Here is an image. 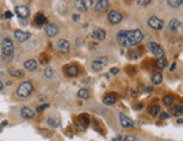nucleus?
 <instances>
[{
    "mask_svg": "<svg viewBox=\"0 0 183 141\" xmlns=\"http://www.w3.org/2000/svg\"><path fill=\"white\" fill-rule=\"evenodd\" d=\"M119 44L123 47H130L133 45L139 44L144 40V34L139 30H120L117 35Z\"/></svg>",
    "mask_w": 183,
    "mask_h": 141,
    "instance_id": "obj_1",
    "label": "nucleus"
},
{
    "mask_svg": "<svg viewBox=\"0 0 183 141\" xmlns=\"http://www.w3.org/2000/svg\"><path fill=\"white\" fill-rule=\"evenodd\" d=\"M14 43L11 41V38L5 37L1 41V57L6 62H9L13 60L14 57Z\"/></svg>",
    "mask_w": 183,
    "mask_h": 141,
    "instance_id": "obj_2",
    "label": "nucleus"
},
{
    "mask_svg": "<svg viewBox=\"0 0 183 141\" xmlns=\"http://www.w3.org/2000/svg\"><path fill=\"white\" fill-rule=\"evenodd\" d=\"M34 91V86L31 81H23L22 84H19L18 88H17V95L22 98H26L28 97Z\"/></svg>",
    "mask_w": 183,
    "mask_h": 141,
    "instance_id": "obj_3",
    "label": "nucleus"
},
{
    "mask_svg": "<svg viewBox=\"0 0 183 141\" xmlns=\"http://www.w3.org/2000/svg\"><path fill=\"white\" fill-rule=\"evenodd\" d=\"M108 57H98L92 62V68L94 71H101L108 64Z\"/></svg>",
    "mask_w": 183,
    "mask_h": 141,
    "instance_id": "obj_4",
    "label": "nucleus"
},
{
    "mask_svg": "<svg viewBox=\"0 0 183 141\" xmlns=\"http://www.w3.org/2000/svg\"><path fill=\"white\" fill-rule=\"evenodd\" d=\"M148 25L156 30H161L164 27V22L162 21L161 18L156 17V16H152L149 19H148Z\"/></svg>",
    "mask_w": 183,
    "mask_h": 141,
    "instance_id": "obj_5",
    "label": "nucleus"
},
{
    "mask_svg": "<svg viewBox=\"0 0 183 141\" xmlns=\"http://www.w3.org/2000/svg\"><path fill=\"white\" fill-rule=\"evenodd\" d=\"M148 49H149V51L153 53L154 55L158 57V58H163L164 50L157 43H155V42H148Z\"/></svg>",
    "mask_w": 183,
    "mask_h": 141,
    "instance_id": "obj_6",
    "label": "nucleus"
},
{
    "mask_svg": "<svg viewBox=\"0 0 183 141\" xmlns=\"http://www.w3.org/2000/svg\"><path fill=\"white\" fill-rule=\"evenodd\" d=\"M14 35H15V38L19 42V43H24V42H26V41H28L29 38H31V33H27V32H24V30H17L14 32Z\"/></svg>",
    "mask_w": 183,
    "mask_h": 141,
    "instance_id": "obj_7",
    "label": "nucleus"
},
{
    "mask_svg": "<svg viewBox=\"0 0 183 141\" xmlns=\"http://www.w3.org/2000/svg\"><path fill=\"white\" fill-rule=\"evenodd\" d=\"M93 2L94 1H92V0H78V1H76L75 6L78 9V11H83L84 13L93 5Z\"/></svg>",
    "mask_w": 183,
    "mask_h": 141,
    "instance_id": "obj_8",
    "label": "nucleus"
},
{
    "mask_svg": "<svg viewBox=\"0 0 183 141\" xmlns=\"http://www.w3.org/2000/svg\"><path fill=\"white\" fill-rule=\"evenodd\" d=\"M108 18H109L111 24H119L122 21L123 16H122V14H120L117 10H111L109 13V15H108Z\"/></svg>",
    "mask_w": 183,
    "mask_h": 141,
    "instance_id": "obj_9",
    "label": "nucleus"
},
{
    "mask_svg": "<svg viewBox=\"0 0 183 141\" xmlns=\"http://www.w3.org/2000/svg\"><path fill=\"white\" fill-rule=\"evenodd\" d=\"M119 120H120V124L123 128H133L135 126V122L132 121L130 118H128L123 113L119 114Z\"/></svg>",
    "mask_w": 183,
    "mask_h": 141,
    "instance_id": "obj_10",
    "label": "nucleus"
},
{
    "mask_svg": "<svg viewBox=\"0 0 183 141\" xmlns=\"http://www.w3.org/2000/svg\"><path fill=\"white\" fill-rule=\"evenodd\" d=\"M15 13H16V15L18 16L21 19H25V18L28 17L29 9L26 6H17V7L15 8Z\"/></svg>",
    "mask_w": 183,
    "mask_h": 141,
    "instance_id": "obj_11",
    "label": "nucleus"
},
{
    "mask_svg": "<svg viewBox=\"0 0 183 141\" xmlns=\"http://www.w3.org/2000/svg\"><path fill=\"white\" fill-rule=\"evenodd\" d=\"M57 49L59 52L61 53H68L70 51V44L66 40H60L57 43Z\"/></svg>",
    "mask_w": 183,
    "mask_h": 141,
    "instance_id": "obj_12",
    "label": "nucleus"
},
{
    "mask_svg": "<svg viewBox=\"0 0 183 141\" xmlns=\"http://www.w3.org/2000/svg\"><path fill=\"white\" fill-rule=\"evenodd\" d=\"M45 33H46V35L49 37H54L57 34H58L59 32V28L57 25H54V24H48L46 26H45Z\"/></svg>",
    "mask_w": 183,
    "mask_h": 141,
    "instance_id": "obj_13",
    "label": "nucleus"
},
{
    "mask_svg": "<svg viewBox=\"0 0 183 141\" xmlns=\"http://www.w3.org/2000/svg\"><path fill=\"white\" fill-rule=\"evenodd\" d=\"M21 115L24 119H33L35 116V112L33 111L28 106H24L21 110Z\"/></svg>",
    "mask_w": 183,
    "mask_h": 141,
    "instance_id": "obj_14",
    "label": "nucleus"
},
{
    "mask_svg": "<svg viewBox=\"0 0 183 141\" xmlns=\"http://www.w3.org/2000/svg\"><path fill=\"white\" fill-rule=\"evenodd\" d=\"M109 7V1L108 0H98L96 1L95 5V11L96 13H103Z\"/></svg>",
    "mask_w": 183,
    "mask_h": 141,
    "instance_id": "obj_15",
    "label": "nucleus"
},
{
    "mask_svg": "<svg viewBox=\"0 0 183 141\" xmlns=\"http://www.w3.org/2000/svg\"><path fill=\"white\" fill-rule=\"evenodd\" d=\"M65 74L69 77H75L79 74V69L75 64H70V66H66L65 67Z\"/></svg>",
    "mask_w": 183,
    "mask_h": 141,
    "instance_id": "obj_16",
    "label": "nucleus"
},
{
    "mask_svg": "<svg viewBox=\"0 0 183 141\" xmlns=\"http://www.w3.org/2000/svg\"><path fill=\"white\" fill-rule=\"evenodd\" d=\"M92 37L96 41H103V40L106 38V33L102 28H97L92 33Z\"/></svg>",
    "mask_w": 183,
    "mask_h": 141,
    "instance_id": "obj_17",
    "label": "nucleus"
},
{
    "mask_svg": "<svg viewBox=\"0 0 183 141\" xmlns=\"http://www.w3.org/2000/svg\"><path fill=\"white\" fill-rule=\"evenodd\" d=\"M181 28V22L179 21V19H171V22L169 23V30L171 32H173V33H176V32H179Z\"/></svg>",
    "mask_w": 183,
    "mask_h": 141,
    "instance_id": "obj_18",
    "label": "nucleus"
},
{
    "mask_svg": "<svg viewBox=\"0 0 183 141\" xmlns=\"http://www.w3.org/2000/svg\"><path fill=\"white\" fill-rule=\"evenodd\" d=\"M24 68L28 71H34L37 69V62L34 59H29L24 62Z\"/></svg>",
    "mask_w": 183,
    "mask_h": 141,
    "instance_id": "obj_19",
    "label": "nucleus"
},
{
    "mask_svg": "<svg viewBox=\"0 0 183 141\" xmlns=\"http://www.w3.org/2000/svg\"><path fill=\"white\" fill-rule=\"evenodd\" d=\"M117 102V95L115 94H108L106 96L103 98V103L108 106H111Z\"/></svg>",
    "mask_w": 183,
    "mask_h": 141,
    "instance_id": "obj_20",
    "label": "nucleus"
},
{
    "mask_svg": "<svg viewBox=\"0 0 183 141\" xmlns=\"http://www.w3.org/2000/svg\"><path fill=\"white\" fill-rule=\"evenodd\" d=\"M8 74H10L11 77H15V78H22L24 77V72L19 69H16V68H9L8 69Z\"/></svg>",
    "mask_w": 183,
    "mask_h": 141,
    "instance_id": "obj_21",
    "label": "nucleus"
},
{
    "mask_svg": "<svg viewBox=\"0 0 183 141\" xmlns=\"http://www.w3.org/2000/svg\"><path fill=\"white\" fill-rule=\"evenodd\" d=\"M46 21H48L46 17H45L42 13H38V14H36L35 17H34V22H35L36 25H43V24L46 23Z\"/></svg>",
    "mask_w": 183,
    "mask_h": 141,
    "instance_id": "obj_22",
    "label": "nucleus"
},
{
    "mask_svg": "<svg viewBox=\"0 0 183 141\" xmlns=\"http://www.w3.org/2000/svg\"><path fill=\"white\" fill-rule=\"evenodd\" d=\"M162 81H163V74L161 72H155L152 77V82L156 86H158L162 84Z\"/></svg>",
    "mask_w": 183,
    "mask_h": 141,
    "instance_id": "obj_23",
    "label": "nucleus"
},
{
    "mask_svg": "<svg viewBox=\"0 0 183 141\" xmlns=\"http://www.w3.org/2000/svg\"><path fill=\"white\" fill-rule=\"evenodd\" d=\"M77 96L79 97V98H81V99H87V98H89L90 94H89V90L87 88H81L78 90Z\"/></svg>",
    "mask_w": 183,
    "mask_h": 141,
    "instance_id": "obj_24",
    "label": "nucleus"
},
{
    "mask_svg": "<svg viewBox=\"0 0 183 141\" xmlns=\"http://www.w3.org/2000/svg\"><path fill=\"white\" fill-rule=\"evenodd\" d=\"M78 122L83 124V126H86L89 124V115L86 114V113H84V114H80L79 116H78Z\"/></svg>",
    "mask_w": 183,
    "mask_h": 141,
    "instance_id": "obj_25",
    "label": "nucleus"
},
{
    "mask_svg": "<svg viewBox=\"0 0 183 141\" xmlns=\"http://www.w3.org/2000/svg\"><path fill=\"white\" fill-rule=\"evenodd\" d=\"M161 111V107H160V105H152V106H149V108H148V112H149V114L152 115V116H156L158 113Z\"/></svg>",
    "mask_w": 183,
    "mask_h": 141,
    "instance_id": "obj_26",
    "label": "nucleus"
},
{
    "mask_svg": "<svg viewBox=\"0 0 183 141\" xmlns=\"http://www.w3.org/2000/svg\"><path fill=\"white\" fill-rule=\"evenodd\" d=\"M183 112V107L182 105H176L174 107L171 108V114L174 115V116H177V115H181Z\"/></svg>",
    "mask_w": 183,
    "mask_h": 141,
    "instance_id": "obj_27",
    "label": "nucleus"
},
{
    "mask_svg": "<svg viewBox=\"0 0 183 141\" xmlns=\"http://www.w3.org/2000/svg\"><path fill=\"white\" fill-rule=\"evenodd\" d=\"M155 66L157 68H160V69H163V68H165L167 66V61H166L165 58H160V59L156 61Z\"/></svg>",
    "mask_w": 183,
    "mask_h": 141,
    "instance_id": "obj_28",
    "label": "nucleus"
},
{
    "mask_svg": "<svg viewBox=\"0 0 183 141\" xmlns=\"http://www.w3.org/2000/svg\"><path fill=\"white\" fill-rule=\"evenodd\" d=\"M173 102H174V97L172 96V95H166V96H164V98H163V104L165 105V106L172 105Z\"/></svg>",
    "mask_w": 183,
    "mask_h": 141,
    "instance_id": "obj_29",
    "label": "nucleus"
},
{
    "mask_svg": "<svg viewBox=\"0 0 183 141\" xmlns=\"http://www.w3.org/2000/svg\"><path fill=\"white\" fill-rule=\"evenodd\" d=\"M182 2H183L182 0H169L167 1V5L173 8H177L182 5Z\"/></svg>",
    "mask_w": 183,
    "mask_h": 141,
    "instance_id": "obj_30",
    "label": "nucleus"
},
{
    "mask_svg": "<svg viewBox=\"0 0 183 141\" xmlns=\"http://www.w3.org/2000/svg\"><path fill=\"white\" fill-rule=\"evenodd\" d=\"M49 60H50V58L48 57V54H46V53H42V54H41V57H40V61H41V63H42V64H48V63H49Z\"/></svg>",
    "mask_w": 183,
    "mask_h": 141,
    "instance_id": "obj_31",
    "label": "nucleus"
},
{
    "mask_svg": "<svg viewBox=\"0 0 183 141\" xmlns=\"http://www.w3.org/2000/svg\"><path fill=\"white\" fill-rule=\"evenodd\" d=\"M48 123H49L51 126H53V128H57L59 124V121H58V119H56V118H49Z\"/></svg>",
    "mask_w": 183,
    "mask_h": 141,
    "instance_id": "obj_32",
    "label": "nucleus"
},
{
    "mask_svg": "<svg viewBox=\"0 0 183 141\" xmlns=\"http://www.w3.org/2000/svg\"><path fill=\"white\" fill-rule=\"evenodd\" d=\"M53 74H54V71H53V69L52 68H46L45 69V71H44V76L46 77V78H51L53 77Z\"/></svg>",
    "mask_w": 183,
    "mask_h": 141,
    "instance_id": "obj_33",
    "label": "nucleus"
},
{
    "mask_svg": "<svg viewBox=\"0 0 183 141\" xmlns=\"http://www.w3.org/2000/svg\"><path fill=\"white\" fill-rule=\"evenodd\" d=\"M121 141H139V140L136 137H133V135H127L125 138L121 139Z\"/></svg>",
    "mask_w": 183,
    "mask_h": 141,
    "instance_id": "obj_34",
    "label": "nucleus"
},
{
    "mask_svg": "<svg viewBox=\"0 0 183 141\" xmlns=\"http://www.w3.org/2000/svg\"><path fill=\"white\" fill-rule=\"evenodd\" d=\"M150 2H152L150 0H138V1H137L138 5H142V6H147V5H149Z\"/></svg>",
    "mask_w": 183,
    "mask_h": 141,
    "instance_id": "obj_35",
    "label": "nucleus"
},
{
    "mask_svg": "<svg viewBox=\"0 0 183 141\" xmlns=\"http://www.w3.org/2000/svg\"><path fill=\"white\" fill-rule=\"evenodd\" d=\"M127 72L129 74H133L135 72H136V69L132 67V66H129V67L127 68Z\"/></svg>",
    "mask_w": 183,
    "mask_h": 141,
    "instance_id": "obj_36",
    "label": "nucleus"
},
{
    "mask_svg": "<svg viewBox=\"0 0 183 141\" xmlns=\"http://www.w3.org/2000/svg\"><path fill=\"white\" fill-rule=\"evenodd\" d=\"M49 107V104H43V105H41V106H38L36 108V111L37 112H42L43 110H45V108H48Z\"/></svg>",
    "mask_w": 183,
    "mask_h": 141,
    "instance_id": "obj_37",
    "label": "nucleus"
},
{
    "mask_svg": "<svg viewBox=\"0 0 183 141\" xmlns=\"http://www.w3.org/2000/svg\"><path fill=\"white\" fill-rule=\"evenodd\" d=\"M160 118H161L162 120H169V115L167 114V113H161V115H160Z\"/></svg>",
    "mask_w": 183,
    "mask_h": 141,
    "instance_id": "obj_38",
    "label": "nucleus"
},
{
    "mask_svg": "<svg viewBox=\"0 0 183 141\" xmlns=\"http://www.w3.org/2000/svg\"><path fill=\"white\" fill-rule=\"evenodd\" d=\"M110 72H111V74H117V72H119V69H117V68H112Z\"/></svg>",
    "mask_w": 183,
    "mask_h": 141,
    "instance_id": "obj_39",
    "label": "nucleus"
},
{
    "mask_svg": "<svg viewBox=\"0 0 183 141\" xmlns=\"http://www.w3.org/2000/svg\"><path fill=\"white\" fill-rule=\"evenodd\" d=\"M5 17H6V18H11V17H13V14H11L10 11H6V14H5Z\"/></svg>",
    "mask_w": 183,
    "mask_h": 141,
    "instance_id": "obj_40",
    "label": "nucleus"
},
{
    "mask_svg": "<svg viewBox=\"0 0 183 141\" xmlns=\"http://www.w3.org/2000/svg\"><path fill=\"white\" fill-rule=\"evenodd\" d=\"M37 98H38L40 101H44V99H45V96H44V95H41V94H40V95L37 96Z\"/></svg>",
    "mask_w": 183,
    "mask_h": 141,
    "instance_id": "obj_41",
    "label": "nucleus"
},
{
    "mask_svg": "<svg viewBox=\"0 0 183 141\" xmlns=\"http://www.w3.org/2000/svg\"><path fill=\"white\" fill-rule=\"evenodd\" d=\"M73 21H78V19H79V15H73Z\"/></svg>",
    "mask_w": 183,
    "mask_h": 141,
    "instance_id": "obj_42",
    "label": "nucleus"
},
{
    "mask_svg": "<svg viewBox=\"0 0 183 141\" xmlns=\"http://www.w3.org/2000/svg\"><path fill=\"white\" fill-rule=\"evenodd\" d=\"M175 68H176V63H173V64H172V67H171V71H173Z\"/></svg>",
    "mask_w": 183,
    "mask_h": 141,
    "instance_id": "obj_43",
    "label": "nucleus"
},
{
    "mask_svg": "<svg viewBox=\"0 0 183 141\" xmlns=\"http://www.w3.org/2000/svg\"><path fill=\"white\" fill-rule=\"evenodd\" d=\"M2 89H4V84H2V81L0 80V91H1Z\"/></svg>",
    "mask_w": 183,
    "mask_h": 141,
    "instance_id": "obj_44",
    "label": "nucleus"
},
{
    "mask_svg": "<svg viewBox=\"0 0 183 141\" xmlns=\"http://www.w3.org/2000/svg\"><path fill=\"white\" fill-rule=\"evenodd\" d=\"M113 141H121V137H117L115 139H113Z\"/></svg>",
    "mask_w": 183,
    "mask_h": 141,
    "instance_id": "obj_45",
    "label": "nucleus"
},
{
    "mask_svg": "<svg viewBox=\"0 0 183 141\" xmlns=\"http://www.w3.org/2000/svg\"><path fill=\"white\" fill-rule=\"evenodd\" d=\"M152 90H153V88H152V87H147V88H146V91H152Z\"/></svg>",
    "mask_w": 183,
    "mask_h": 141,
    "instance_id": "obj_46",
    "label": "nucleus"
},
{
    "mask_svg": "<svg viewBox=\"0 0 183 141\" xmlns=\"http://www.w3.org/2000/svg\"><path fill=\"white\" fill-rule=\"evenodd\" d=\"M131 95L133 97H137V94H136V91H131Z\"/></svg>",
    "mask_w": 183,
    "mask_h": 141,
    "instance_id": "obj_47",
    "label": "nucleus"
},
{
    "mask_svg": "<svg viewBox=\"0 0 183 141\" xmlns=\"http://www.w3.org/2000/svg\"><path fill=\"white\" fill-rule=\"evenodd\" d=\"M11 84H13V82H11V81H7V84H6V85H7V86H10Z\"/></svg>",
    "mask_w": 183,
    "mask_h": 141,
    "instance_id": "obj_48",
    "label": "nucleus"
}]
</instances>
